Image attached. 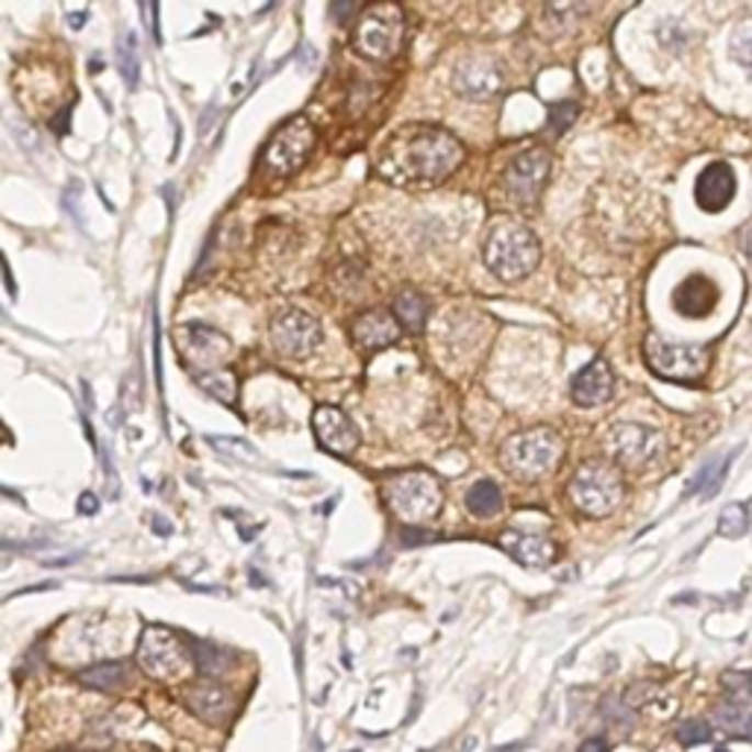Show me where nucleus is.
<instances>
[{
	"label": "nucleus",
	"mask_w": 752,
	"mask_h": 752,
	"mask_svg": "<svg viewBox=\"0 0 752 752\" xmlns=\"http://www.w3.org/2000/svg\"><path fill=\"white\" fill-rule=\"evenodd\" d=\"M720 752H726V750H720Z\"/></svg>",
	"instance_id": "39"
},
{
	"label": "nucleus",
	"mask_w": 752,
	"mask_h": 752,
	"mask_svg": "<svg viewBox=\"0 0 752 752\" xmlns=\"http://www.w3.org/2000/svg\"><path fill=\"white\" fill-rule=\"evenodd\" d=\"M7 289H10V294H15V282H12V273H10V265H7Z\"/></svg>",
	"instance_id": "38"
},
{
	"label": "nucleus",
	"mask_w": 752,
	"mask_h": 752,
	"mask_svg": "<svg viewBox=\"0 0 752 752\" xmlns=\"http://www.w3.org/2000/svg\"><path fill=\"white\" fill-rule=\"evenodd\" d=\"M564 459V438L550 426H535L517 433L500 450V464L508 476L520 482H538L550 476Z\"/></svg>",
	"instance_id": "3"
},
{
	"label": "nucleus",
	"mask_w": 752,
	"mask_h": 752,
	"mask_svg": "<svg viewBox=\"0 0 752 752\" xmlns=\"http://www.w3.org/2000/svg\"><path fill=\"white\" fill-rule=\"evenodd\" d=\"M464 503L471 508V515L482 517V520H491V517H497L503 512V494L491 480H480L476 485H471Z\"/></svg>",
	"instance_id": "24"
},
{
	"label": "nucleus",
	"mask_w": 752,
	"mask_h": 752,
	"mask_svg": "<svg viewBox=\"0 0 752 752\" xmlns=\"http://www.w3.org/2000/svg\"><path fill=\"white\" fill-rule=\"evenodd\" d=\"M608 450L620 464L641 471L664 453V436L653 426L617 424L608 433Z\"/></svg>",
	"instance_id": "13"
},
{
	"label": "nucleus",
	"mask_w": 752,
	"mask_h": 752,
	"mask_svg": "<svg viewBox=\"0 0 752 752\" xmlns=\"http://www.w3.org/2000/svg\"><path fill=\"white\" fill-rule=\"evenodd\" d=\"M732 59L741 65V68H747V71L752 74V21L750 24H743V27L734 30Z\"/></svg>",
	"instance_id": "31"
},
{
	"label": "nucleus",
	"mask_w": 752,
	"mask_h": 752,
	"mask_svg": "<svg viewBox=\"0 0 752 752\" xmlns=\"http://www.w3.org/2000/svg\"><path fill=\"white\" fill-rule=\"evenodd\" d=\"M186 706L209 726H227L233 711H236V699L227 691L215 685V682H198L191 685L186 694Z\"/></svg>",
	"instance_id": "19"
},
{
	"label": "nucleus",
	"mask_w": 752,
	"mask_h": 752,
	"mask_svg": "<svg viewBox=\"0 0 752 752\" xmlns=\"http://www.w3.org/2000/svg\"><path fill=\"white\" fill-rule=\"evenodd\" d=\"M500 545H503V550H506L517 564L532 568V571H545V568H550L555 559V545L550 538H545V535L515 532V529H508V532H503V538H500Z\"/></svg>",
	"instance_id": "20"
},
{
	"label": "nucleus",
	"mask_w": 752,
	"mask_h": 752,
	"mask_svg": "<svg viewBox=\"0 0 752 752\" xmlns=\"http://www.w3.org/2000/svg\"><path fill=\"white\" fill-rule=\"evenodd\" d=\"M394 317L400 321V327L408 333H420L429 317V300L415 289H403L394 298Z\"/></svg>",
	"instance_id": "23"
},
{
	"label": "nucleus",
	"mask_w": 752,
	"mask_h": 752,
	"mask_svg": "<svg viewBox=\"0 0 752 752\" xmlns=\"http://www.w3.org/2000/svg\"><path fill=\"white\" fill-rule=\"evenodd\" d=\"M312 429H315L317 445L336 456L356 453L359 441H362L353 420L338 406H317L315 415H312Z\"/></svg>",
	"instance_id": "15"
},
{
	"label": "nucleus",
	"mask_w": 752,
	"mask_h": 752,
	"mask_svg": "<svg viewBox=\"0 0 752 752\" xmlns=\"http://www.w3.org/2000/svg\"><path fill=\"white\" fill-rule=\"evenodd\" d=\"M127 676H130V671L124 662H103V664L89 667V671H82L80 682L86 685V688H94V691H119V688H124Z\"/></svg>",
	"instance_id": "25"
},
{
	"label": "nucleus",
	"mask_w": 752,
	"mask_h": 752,
	"mask_svg": "<svg viewBox=\"0 0 752 752\" xmlns=\"http://www.w3.org/2000/svg\"><path fill=\"white\" fill-rule=\"evenodd\" d=\"M189 643H191V653H194V664H198V671L203 673V676L218 680V676H224V673L233 667L229 653H224V650L215 647V643H209V641H189Z\"/></svg>",
	"instance_id": "26"
},
{
	"label": "nucleus",
	"mask_w": 752,
	"mask_h": 752,
	"mask_svg": "<svg viewBox=\"0 0 752 752\" xmlns=\"http://www.w3.org/2000/svg\"><path fill=\"white\" fill-rule=\"evenodd\" d=\"M734 191H738V180H734V171L726 162H711L706 171L697 177V186H694V198H697V206L708 215H717L723 212L729 203L734 200Z\"/></svg>",
	"instance_id": "16"
},
{
	"label": "nucleus",
	"mask_w": 752,
	"mask_h": 752,
	"mask_svg": "<svg viewBox=\"0 0 752 752\" xmlns=\"http://www.w3.org/2000/svg\"><path fill=\"white\" fill-rule=\"evenodd\" d=\"M743 247H747V254L752 256V227L747 229V238H743Z\"/></svg>",
	"instance_id": "36"
},
{
	"label": "nucleus",
	"mask_w": 752,
	"mask_h": 752,
	"mask_svg": "<svg viewBox=\"0 0 752 752\" xmlns=\"http://www.w3.org/2000/svg\"><path fill=\"white\" fill-rule=\"evenodd\" d=\"M576 103H555L553 110H550V115H553V133H564V130L571 127L573 119H576Z\"/></svg>",
	"instance_id": "33"
},
{
	"label": "nucleus",
	"mask_w": 752,
	"mask_h": 752,
	"mask_svg": "<svg viewBox=\"0 0 752 752\" xmlns=\"http://www.w3.org/2000/svg\"><path fill=\"white\" fill-rule=\"evenodd\" d=\"M315 142L317 133L315 127H312V121L298 115V119L285 121V124L273 133V138L268 142V147H265L262 165L273 173V177H291V173H298L300 168L306 165V159L312 156V150H315Z\"/></svg>",
	"instance_id": "9"
},
{
	"label": "nucleus",
	"mask_w": 752,
	"mask_h": 752,
	"mask_svg": "<svg viewBox=\"0 0 752 752\" xmlns=\"http://www.w3.org/2000/svg\"><path fill=\"white\" fill-rule=\"evenodd\" d=\"M615 391V373L606 359H591L571 382V397L576 406H603Z\"/></svg>",
	"instance_id": "18"
},
{
	"label": "nucleus",
	"mask_w": 752,
	"mask_h": 752,
	"mask_svg": "<svg viewBox=\"0 0 752 752\" xmlns=\"http://www.w3.org/2000/svg\"><path fill=\"white\" fill-rule=\"evenodd\" d=\"M676 738H680V743H685V747H694V743H706L708 738H711V729H708L703 720H685V723L676 729Z\"/></svg>",
	"instance_id": "32"
},
{
	"label": "nucleus",
	"mask_w": 752,
	"mask_h": 752,
	"mask_svg": "<svg viewBox=\"0 0 752 752\" xmlns=\"http://www.w3.org/2000/svg\"><path fill=\"white\" fill-rule=\"evenodd\" d=\"M400 338V321L385 308H371L353 321V341L362 350H382Z\"/></svg>",
	"instance_id": "21"
},
{
	"label": "nucleus",
	"mask_w": 752,
	"mask_h": 752,
	"mask_svg": "<svg viewBox=\"0 0 752 752\" xmlns=\"http://www.w3.org/2000/svg\"><path fill=\"white\" fill-rule=\"evenodd\" d=\"M624 476L617 468L606 462H588L582 464L580 471L573 473V480L568 482V497L582 515L588 517H606L611 515L620 500H624Z\"/></svg>",
	"instance_id": "8"
},
{
	"label": "nucleus",
	"mask_w": 752,
	"mask_h": 752,
	"mask_svg": "<svg viewBox=\"0 0 752 752\" xmlns=\"http://www.w3.org/2000/svg\"><path fill=\"white\" fill-rule=\"evenodd\" d=\"M723 688L729 699L752 703V671H732L723 676Z\"/></svg>",
	"instance_id": "30"
},
{
	"label": "nucleus",
	"mask_w": 752,
	"mask_h": 752,
	"mask_svg": "<svg viewBox=\"0 0 752 752\" xmlns=\"http://www.w3.org/2000/svg\"><path fill=\"white\" fill-rule=\"evenodd\" d=\"M717 300H720V289L706 273H691L673 291V308L682 317H694V321L711 315L717 308Z\"/></svg>",
	"instance_id": "17"
},
{
	"label": "nucleus",
	"mask_w": 752,
	"mask_h": 752,
	"mask_svg": "<svg viewBox=\"0 0 752 752\" xmlns=\"http://www.w3.org/2000/svg\"><path fill=\"white\" fill-rule=\"evenodd\" d=\"M82 19H86V12H77V15H74V19H68V21H74V30H80Z\"/></svg>",
	"instance_id": "37"
},
{
	"label": "nucleus",
	"mask_w": 752,
	"mask_h": 752,
	"mask_svg": "<svg viewBox=\"0 0 752 752\" xmlns=\"http://www.w3.org/2000/svg\"><path fill=\"white\" fill-rule=\"evenodd\" d=\"M550 165L553 159L545 147H529L524 154H517L503 173V189L508 200L517 206H535L550 177Z\"/></svg>",
	"instance_id": "11"
},
{
	"label": "nucleus",
	"mask_w": 752,
	"mask_h": 752,
	"mask_svg": "<svg viewBox=\"0 0 752 752\" xmlns=\"http://www.w3.org/2000/svg\"><path fill=\"white\" fill-rule=\"evenodd\" d=\"M324 329L315 315L303 308H282L271 321V345L285 359H303L321 345Z\"/></svg>",
	"instance_id": "12"
},
{
	"label": "nucleus",
	"mask_w": 752,
	"mask_h": 752,
	"mask_svg": "<svg viewBox=\"0 0 752 752\" xmlns=\"http://www.w3.org/2000/svg\"><path fill=\"white\" fill-rule=\"evenodd\" d=\"M582 752H606V741H599V738H594V741H585L582 743Z\"/></svg>",
	"instance_id": "35"
},
{
	"label": "nucleus",
	"mask_w": 752,
	"mask_h": 752,
	"mask_svg": "<svg viewBox=\"0 0 752 752\" xmlns=\"http://www.w3.org/2000/svg\"><path fill=\"white\" fill-rule=\"evenodd\" d=\"M462 159L464 147L453 133L433 124H408L385 138L377 171L403 189H429L456 173Z\"/></svg>",
	"instance_id": "1"
},
{
	"label": "nucleus",
	"mask_w": 752,
	"mask_h": 752,
	"mask_svg": "<svg viewBox=\"0 0 752 752\" xmlns=\"http://www.w3.org/2000/svg\"><path fill=\"white\" fill-rule=\"evenodd\" d=\"M647 368L667 382H699L711 368V353L706 345H682L667 341L659 333H650L643 341Z\"/></svg>",
	"instance_id": "7"
},
{
	"label": "nucleus",
	"mask_w": 752,
	"mask_h": 752,
	"mask_svg": "<svg viewBox=\"0 0 752 752\" xmlns=\"http://www.w3.org/2000/svg\"><path fill=\"white\" fill-rule=\"evenodd\" d=\"M406 38V12L397 3H371L356 21V54L371 63H389L400 54Z\"/></svg>",
	"instance_id": "5"
},
{
	"label": "nucleus",
	"mask_w": 752,
	"mask_h": 752,
	"mask_svg": "<svg viewBox=\"0 0 752 752\" xmlns=\"http://www.w3.org/2000/svg\"><path fill=\"white\" fill-rule=\"evenodd\" d=\"M482 256L497 280L520 282L541 262V245L526 224L515 218H497L485 233Z\"/></svg>",
	"instance_id": "2"
},
{
	"label": "nucleus",
	"mask_w": 752,
	"mask_h": 752,
	"mask_svg": "<svg viewBox=\"0 0 752 752\" xmlns=\"http://www.w3.org/2000/svg\"><path fill=\"white\" fill-rule=\"evenodd\" d=\"M98 508H100V503H98V497H94V494H82V497H80V512H82V515H94Z\"/></svg>",
	"instance_id": "34"
},
{
	"label": "nucleus",
	"mask_w": 752,
	"mask_h": 752,
	"mask_svg": "<svg viewBox=\"0 0 752 752\" xmlns=\"http://www.w3.org/2000/svg\"><path fill=\"white\" fill-rule=\"evenodd\" d=\"M453 89L464 100H491L503 89L500 63L489 54L464 56L453 71Z\"/></svg>",
	"instance_id": "14"
},
{
	"label": "nucleus",
	"mask_w": 752,
	"mask_h": 752,
	"mask_svg": "<svg viewBox=\"0 0 752 752\" xmlns=\"http://www.w3.org/2000/svg\"><path fill=\"white\" fill-rule=\"evenodd\" d=\"M198 380V385L206 394H212L215 400H221V403H227V406H233L238 397V382L236 377L229 371H209V373H198L194 377Z\"/></svg>",
	"instance_id": "27"
},
{
	"label": "nucleus",
	"mask_w": 752,
	"mask_h": 752,
	"mask_svg": "<svg viewBox=\"0 0 752 752\" xmlns=\"http://www.w3.org/2000/svg\"><path fill=\"white\" fill-rule=\"evenodd\" d=\"M138 667L159 682H186L191 671H198L191 643H182L165 626H147L138 641Z\"/></svg>",
	"instance_id": "6"
},
{
	"label": "nucleus",
	"mask_w": 752,
	"mask_h": 752,
	"mask_svg": "<svg viewBox=\"0 0 752 752\" xmlns=\"http://www.w3.org/2000/svg\"><path fill=\"white\" fill-rule=\"evenodd\" d=\"M119 68L124 74L127 86H136L138 82V71H142V63H138V50H136V36L133 33H124L119 45Z\"/></svg>",
	"instance_id": "29"
},
{
	"label": "nucleus",
	"mask_w": 752,
	"mask_h": 752,
	"mask_svg": "<svg viewBox=\"0 0 752 752\" xmlns=\"http://www.w3.org/2000/svg\"><path fill=\"white\" fill-rule=\"evenodd\" d=\"M715 726L720 732L732 734V738L752 741V703H738V699L720 703L715 708Z\"/></svg>",
	"instance_id": "22"
},
{
	"label": "nucleus",
	"mask_w": 752,
	"mask_h": 752,
	"mask_svg": "<svg viewBox=\"0 0 752 752\" xmlns=\"http://www.w3.org/2000/svg\"><path fill=\"white\" fill-rule=\"evenodd\" d=\"M173 345L198 373L218 371L233 356V341L218 329L203 327V324H180L173 329Z\"/></svg>",
	"instance_id": "10"
},
{
	"label": "nucleus",
	"mask_w": 752,
	"mask_h": 752,
	"mask_svg": "<svg viewBox=\"0 0 752 752\" xmlns=\"http://www.w3.org/2000/svg\"><path fill=\"white\" fill-rule=\"evenodd\" d=\"M382 497L391 515L400 524L420 526L441 512L445 506V489L436 473L429 471H403L391 473L382 480Z\"/></svg>",
	"instance_id": "4"
},
{
	"label": "nucleus",
	"mask_w": 752,
	"mask_h": 752,
	"mask_svg": "<svg viewBox=\"0 0 752 752\" xmlns=\"http://www.w3.org/2000/svg\"><path fill=\"white\" fill-rule=\"evenodd\" d=\"M747 529H750V512H747V506H741V503L726 506L720 520H717V532L723 535V538H741Z\"/></svg>",
	"instance_id": "28"
}]
</instances>
